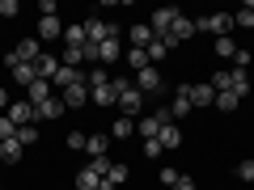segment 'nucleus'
<instances>
[{
	"label": "nucleus",
	"mask_w": 254,
	"mask_h": 190,
	"mask_svg": "<svg viewBox=\"0 0 254 190\" xmlns=\"http://www.w3.org/2000/svg\"><path fill=\"white\" fill-rule=\"evenodd\" d=\"M110 85H115V93H119V110H123V114H140V110H144V93L127 81V76H110Z\"/></svg>",
	"instance_id": "f257e3e1"
},
{
	"label": "nucleus",
	"mask_w": 254,
	"mask_h": 190,
	"mask_svg": "<svg viewBox=\"0 0 254 190\" xmlns=\"http://www.w3.org/2000/svg\"><path fill=\"white\" fill-rule=\"evenodd\" d=\"M216 34V38H225L229 30H233V13H208V17H195V34Z\"/></svg>",
	"instance_id": "f03ea898"
},
{
	"label": "nucleus",
	"mask_w": 254,
	"mask_h": 190,
	"mask_svg": "<svg viewBox=\"0 0 254 190\" xmlns=\"http://www.w3.org/2000/svg\"><path fill=\"white\" fill-rule=\"evenodd\" d=\"M85 26V43H106V38H119V26L115 21H102V17H89V21H81Z\"/></svg>",
	"instance_id": "7ed1b4c3"
},
{
	"label": "nucleus",
	"mask_w": 254,
	"mask_h": 190,
	"mask_svg": "<svg viewBox=\"0 0 254 190\" xmlns=\"http://www.w3.org/2000/svg\"><path fill=\"white\" fill-rule=\"evenodd\" d=\"M178 17H182V9H174V4H165V9H157L153 17H148V30H153V34L161 38V34H170V30H174V21H178Z\"/></svg>",
	"instance_id": "20e7f679"
},
{
	"label": "nucleus",
	"mask_w": 254,
	"mask_h": 190,
	"mask_svg": "<svg viewBox=\"0 0 254 190\" xmlns=\"http://www.w3.org/2000/svg\"><path fill=\"white\" fill-rule=\"evenodd\" d=\"M4 118H9L13 127H30V123H38V110L30 106L26 97H21V101H9V110H4Z\"/></svg>",
	"instance_id": "39448f33"
},
{
	"label": "nucleus",
	"mask_w": 254,
	"mask_h": 190,
	"mask_svg": "<svg viewBox=\"0 0 254 190\" xmlns=\"http://www.w3.org/2000/svg\"><path fill=\"white\" fill-rule=\"evenodd\" d=\"M131 85H136L144 97H148V93H161V85H165V81H161V68H153V63H148L144 72H136V81H131Z\"/></svg>",
	"instance_id": "423d86ee"
},
{
	"label": "nucleus",
	"mask_w": 254,
	"mask_h": 190,
	"mask_svg": "<svg viewBox=\"0 0 254 190\" xmlns=\"http://www.w3.org/2000/svg\"><path fill=\"white\" fill-rule=\"evenodd\" d=\"M190 34H195V21H190L187 13H182V17L174 21V30H170V34H161V43H165V47H178V43H187Z\"/></svg>",
	"instance_id": "0eeeda50"
},
{
	"label": "nucleus",
	"mask_w": 254,
	"mask_h": 190,
	"mask_svg": "<svg viewBox=\"0 0 254 190\" xmlns=\"http://www.w3.org/2000/svg\"><path fill=\"white\" fill-rule=\"evenodd\" d=\"M170 114H174V123H178V118H190V114H195V106H190V93H187V85H178V89H174Z\"/></svg>",
	"instance_id": "6e6552de"
},
{
	"label": "nucleus",
	"mask_w": 254,
	"mask_h": 190,
	"mask_svg": "<svg viewBox=\"0 0 254 190\" xmlns=\"http://www.w3.org/2000/svg\"><path fill=\"white\" fill-rule=\"evenodd\" d=\"M34 72H38V81H55V72H60V55L43 51V55L34 59Z\"/></svg>",
	"instance_id": "1a4fd4ad"
},
{
	"label": "nucleus",
	"mask_w": 254,
	"mask_h": 190,
	"mask_svg": "<svg viewBox=\"0 0 254 190\" xmlns=\"http://www.w3.org/2000/svg\"><path fill=\"white\" fill-rule=\"evenodd\" d=\"M187 93H190V106H216V89H212L208 81H199V85H187Z\"/></svg>",
	"instance_id": "9d476101"
},
{
	"label": "nucleus",
	"mask_w": 254,
	"mask_h": 190,
	"mask_svg": "<svg viewBox=\"0 0 254 190\" xmlns=\"http://www.w3.org/2000/svg\"><path fill=\"white\" fill-rule=\"evenodd\" d=\"M64 38V21L60 17H38V43H55Z\"/></svg>",
	"instance_id": "9b49d317"
},
{
	"label": "nucleus",
	"mask_w": 254,
	"mask_h": 190,
	"mask_svg": "<svg viewBox=\"0 0 254 190\" xmlns=\"http://www.w3.org/2000/svg\"><path fill=\"white\" fill-rule=\"evenodd\" d=\"M123 59V43L119 38H106V43H98V68H106V63Z\"/></svg>",
	"instance_id": "f8f14e48"
},
{
	"label": "nucleus",
	"mask_w": 254,
	"mask_h": 190,
	"mask_svg": "<svg viewBox=\"0 0 254 190\" xmlns=\"http://www.w3.org/2000/svg\"><path fill=\"white\" fill-rule=\"evenodd\" d=\"M51 97H55V85H51V81H34V85L26 89V101H30V106H43V101H51Z\"/></svg>",
	"instance_id": "ddd939ff"
},
{
	"label": "nucleus",
	"mask_w": 254,
	"mask_h": 190,
	"mask_svg": "<svg viewBox=\"0 0 254 190\" xmlns=\"http://www.w3.org/2000/svg\"><path fill=\"white\" fill-rule=\"evenodd\" d=\"M13 55H17L21 63H34L38 55H43V43H38V38H21V43L13 47Z\"/></svg>",
	"instance_id": "4468645a"
},
{
	"label": "nucleus",
	"mask_w": 254,
	"mask_h": 190,
	"mask_svg": "<svg viewBox=\"0 0 254 190\" xmlns=\"http://www.w3.org/2000/svg\"><path fill=\"white\" fill-rule=\"evenodd\" d=\"M60 97H64V106H68V110H81L85 101H89V85H72V89H64Z\"/></svg>",
	"instance_id": "2eb2a0df"
},
{
	"label": "nucleus",
	"mask_w": 254,
	"mask_h": 190,
	"mask_svg": "<svg viewBox=\"0 0 254 190\" xmlns=\"http://www.w3.org/2000/svg\"><path fill=\"white\" fill-rule=\"evenodd\" d=\"M85 152L89 156H110V136L106 131H93V136L85 140Z\"/></svg>",
	"instance_id": "dca6fc26"
},
{
	"label": "nucleus",
	"mask_w": 254,
	"mask_h": 190,
	"mask_svg": "<svg viewBox=\"0 0 254 190\" xmlns=\"http://www.w3.org/2000/svg\"><path fill=\"white\" fill-rule=\"evenodd\" d=\"M89 93H93V106H102V110L119 106V93H115V85H98V89H89Z\"/></svg>",
	"instance_id": "f3484780"
},
{
	"label": "nucleus",
	"mask_w": 254,
	"mask_h": 190,
	"mask_svg": "<svg viewBox=\"0 0 254 190\" xmlns=\"http://www.w3.org/2000/svg\"><path fill=\"white\" fill-rule=\"evenodd\" d=\"M76 190H102V173L93 169V165H85V169L76 173Z\"/></svg>",
	"instance_id": "a211bd4d"
},
{
	"label": "nucleus",
	"mask_w": 254,
	"mask_h": 190,
	"mask_svg": "<svg viewBox=\"0 0 254 190\" xmlns=\"http://www.w3.org/2000/svg\"><path fill=\"white\" fill-rule=\"evenodd\" d=\"M123 63L131 68V72H144V68H148V55H144V47H127V51H123Z\"/></svg>",
	"instance_id": "6ab92c4d"
},
{
	"label": "nucleus",
	"mask_w": 254,
	"mask_h": 190,
	"mask_svg": "<svg viewBox=\"0 0 254 190\" xmlns=\"http://www.w3.org/2000/svg\"><path fill=\"white\" fill-rule=\"evenodd\" d=\"M9 76L21 85V89H30V85L38 81V72H34V63H17V68H9Z\"/></svg>",
	"instance_id": "aec40b11"
},
{
	"label": "nucleus",
	"mask_w": 254,
	"mask_h": 190,
	"mask_svg": "<svg viewBox=\"0 0 254 190\" xmlns=\"http://www.w3.org/2000/svg\"><path fill=\"white\" fill-rule=\"evenodd\" d=\"M229 89H233L237 97H250V72H237V68H229Z\"/></svg>",
	"instance_id": "412c9836"
},
{
	"label": "nucleus",
	"mask_w": 254,
	"mask_h": 190,
	"mask_svg": "<svg viewBox=\"0 0 254 190\" xmlns=\"http://www.w3.org/2000/svg\"><path fill=\"white\" fill-rule=\"evenodd\" d=\"M157 144H161L165 152H170V148H178V144H182V131H178V123H165V127H161V136H157Z\"/></svg>",
	"instance_id": "4be33fe9"
},
{
	"label": "nucleus",
	"mask_w": 254,
	"mask_h": 190,
	"mask_svg": "<svg viewBox=\"0 0 254 190\" xmlns=\"http://www.w3.org/2000/svg\"><path fill=\"white\" fill-rule=\"evenodd\" d=\"M21 152H26V148H21L17 140H0V161H4V165H17Z\"/></svg>",
	"instance_id": "5701e85b"
},
{
	"label": "nucleus",
	"mask_w": 254,
	"mask_h": 190,
	"mask_svg": "<svg viewBox=\"0 0 254 190\" xmlns=\"http://www.w3.org/2000/svg\"><path fill=\"white\" fill-rule=\"evenodd\" d=\"M60 63H64V68H76V72H81V63H85V47H64V51H60Z\"/></svg>",
	"instance_id": "b1692460"
},
{
	"label": "nucleus",
	"mask_w": 254,
	"mask_h": 190,
	"mask_svg": "<svg viewBox=\"0 0 254 190\" xmlns=\"http://www.w3.org/2000/svg\"><path fill=\"white\" fill-rule=\"evenodd\" d=\"M123 182H127V165H110V173H106V178H102V190H115V186H123Z\"/></svg>",
	"instance_id": "393cba45"
},
{
	"label": "nucleus",
	"mask_w": 254,
	"mask_h": 190,
	"mask_svg": "<svg viewBox=\"0 0 254 190\" xmlns=\"http://www.w3.org/2000/svg\"><path fill=\"white\" fill-rule=\"evenodd\" d=\"M34 110H38V118H60L68 106H64V97H51V101H43V106H34Z\"/></svg>",
	"instance_id": "a878e982"
},
{
	"label": "nucleus",
	"mask_w": 254,
	"mask_h": 190,
	"mask_svg": "<svg viewBox=\"0 0 254 190\" xmlns=\"http://www.w3.org/2000/svg\"><path fill=\"white\" fill-rule=\"evenodd\" d=\"M127 38H131V47H148L157 34H153L148 26H131V30H127Z\"/></svg>",
	"instance_id": "bb28decb"
},
{
	"label": "nucleus",
	"mask_w": 254,
	"mask_h": 190,
	"mask_svg": "<svg viewBox=\"0 0 254 190\" xmlns=\"http://www.w3.org/2000/svg\"><path fill=\"white\" fill-rule=\"evenodd\" d=\"M144 55H148V63H153V68H157V63H161V59H165V55H170V47H165V43H161V38H153V43H148V47H144Z\"/></svg>",
	"instance_id": "cd10ccee"
},
{
	"label": "nucleus",
	"mask_w": 254,
	"mask_h": 190,
	"mask_svg": "<svg viewBox=\"0 0 254 190\" xmlns=\"http://www.w3.org/2000/svg\"><path fill=\"white\" fill-rule=\"evenodd\" d=\"M110 136H115V140H127V136H136V123H131V118H115V127H110Z\"/></svg>",
	"instance_id": "c85d7f7f"
},
{
	"label": "nucleus",
	"mask_w": 254,
	"mask_h": 190,
	"mask_svg": "<svg viewBox=\"0 0 254 190\" xmlns=\"http://www.w3.org/2000/svg\"><path fill=\"white\" fill-rule=\"evenodd\" d=\"M13 140H17L21 148H34V144H38V127H34V123H30V127H17V136H13Z\"/></svg>",
	"instance_id": "c756f323"
},
{
	"label": "nucleus",
	"mask_w": 254,
	"mask_h": 190,
	"mask_svg": "<svg viewBox=\"0 0 254 190\" xmlns=\"http://www.w3.org/2000/svg\"><path fill=\"white\" fill-rule=\"evenodd\" d=\"M212 51H216L220 59H233V55H237V43H233V38L225 34V38H216V43H212Z\"/></svg>",
	"instance_id": "7c9ffc66"
},
{
	"label": "nucleus",
	"mask_w": 254,
	"mask_h": 190,
	"mask_svg": "<svg viewBox=\"0 0 254 190\" xmlns=\"http://www.w3.org/2000/svg\"><path fill=\"white\" fill-rule=\"evenodd\" d=\"M64 47H85V26H64Z\"/></svg>",
	"instance_id": "2f4dec72"
},
{
	"label": "nucleus",
	"mask_w": 254,
	"mask_h": 190,
	"mask_svg": "<svg viewBox=\"0 0 254 190\" xmlns=\"http://www.w3.org/2000/svg\"><path fill=\"white\" fill-rule=\"evenodd\" d=\"M237 106H242V97H237L233 89H229V93H216V110H225V114H233Z\"/></svg>",
	"instance_id": "473e14b6"
},
{
	"label": "nucleus",
	"mask_w": 254,
	"mask_h": 190,
	"mask_svg": "<svg viewBox=\"0 0 254 190\" xmlns=\"http://www.w3.org/2000/svg\"><path fill=\"white\" fill-rule=\"evenodd\" d=\"M233 26H242V30H254V4H242V9L233 13Z\"/></svg>",
	"instance_id": "72a5a7b5"
},
{
	"label": "nucleus",
	"mask_w": 254,
	"mask_h": 190,
	"mask_svg": "<svg viewBox=\"0 0 254 190\" xmlns=\"http://www.w3.org/2000/svg\"><path fill=\"white\" fill-rule=\"evenodd\" d=\"M85 85H89V89H98V85H110V72H106V68H89V72H85Z\"/></svg>",
	"instance_id": "f704fd0d"
},
{
	"label": "nucleus",
	"mask_w": 254,
	"mask_h": 190,
	"mask_svg": "<svg viewBox=\"0 0 254 190\" xmlns=\"http://www.w3.org/2000/svg\"><path fill=\"white\" fill-rule=\"evenodd\" d=\"M85 140H89L85 131H68V140H64V144L72 148V152H85Z\"/></svg>",
	"instance_id": "c9c22d12"
},
{
	"label": "nucleus",
	"mask_w": 254,
	"mask_h": 190,
	"mask_svg": "<svg viewBox=\"0 0 254 190\" xmlns=\"http://www.w3.org/2000/svg\"><path fill=\"white\" fill-rule=\"evenodd\" d=\"M233 68H237V72H250V51H246V47H237V55H233Z\"/></svg>",
	"instance_id": "e433bc0d"
},
{
	"label": "nucleus",
	"mask_w": 254,
	"mask_h": 190,
	"mask_svg": "<svg viewBox=\"0 0 254 190\" xmlns=\"http://www.w3.org/2000/svg\"><path fill=\"white\" fill-rule=\"evenodd\" d=\"M178 178H182V173H178V169H170V165L161 169V186H178Z\"/></svg>",
	"instance_id": "4c0bfd02"
},
{
	"label": "nucleus",
	"mask_w": 254,
	"mask_h": 190,
	"mask_svg": "<svg viewBox=\"0 0 254 190\" xmlns=\"http://www.w3.org/2000/svg\"><path fill=\"white\" fill-rule=\"evenodd\" d=\"M161 152H165V148L157 144V140H144V156H148V161H157V156H161Z\"/></svg>",
	"instance_id": "58836bf2"
},
{
	"label": "nucleus",
	"mask_w": 254,
	"mask_h": 190,
	"mask_svg": "<svg viewBox=\"0 0 254 190\" xmlns=\"http://www.w3.org/2000/svg\"><path fill=\"white\" fill-rule=\"evenodd\" d=\"M237 178H242V182H254V161H242V165H237Z\"/></svg>",
	"instance_id": "ea45409f"
},
{
	"label": "nucleus",
	"mask_w": 254,
	"mask_h": 190,
	"mask_svg": "<svg viewBox=\"0 0 254 190\" xmlns=\"http://www.w3.org/2000/svg\"><path fill=\"white\" fill-rule=\"evenodd\" d=\"M13 136H17V127H13L4 114H0V140H13Z\"/></svg>",
	"instance_id": "a19ab883"
},
{
	"label": "nucleus",
	"mask_w": 254,
	"mask_h": 190,
	"mask_svg": "<svg viewBox=\"0 0 254 190\" xmlns=\"http://www.w3.org/2000/svg\"><path fill=\"white\" fill-rule=\"evenodd\" d=\"M0 17H17V0H0Z\"/></svg>",
	"instance_id": "79ce46f5"
},
{
	"label": "nucleus",
	"mask_w": 254,
	"mask_h": 190,
	"mask_svg": "<svg viewBox=\"0 0 254 190\" xmlns=\"http://www.w3.org/2000/svg\"><path fill=\"white\" fill-rule=\"evenodd\" d=\"M38 17H55V0H38Z\"/></svg>",
	"instance_id": "37998d69"
},
{
	"label": "nucleus",
	"mask_w": 254,
	"mask_h": 190,
	"mask_svg": "<svg viewBox=\"0 0 254 190\" xmlns=\"http://www.w3.org/2000/svg\"><path fill=\"white\" fill-rule=\"evenodd\" d=\"M174 190H199V186H195V178H187V173H182V178H178V186H174Z\"/></svg>",
	"instance_id": "c03bdc74"
},
{
	"label": "nucleus",
	"mask_w": 254,
	"mask_h": 190,
	"mask_svg": "<svg viewBox=\"0 0 254 190\" xmlns=\"http://www.w3.org/2000/svg\"><path fill=\"white\" fill-rule=\"evenodd\" d=\"M0 110H9V93L4 89H0Z\"/></svg>",
	"instance_id": "a18cd8bd"
},
{
	"label": "nucleus",
	"mask_w": 254,
	"mask_h": 190,
	"mask_svg": "<svg viewBox=\"0 0 254 190\" xmlns=\"http://www.w3.org/2000/svg\"><path fill=\"white\" fill-rule=\"evenodd\" d=\"M0 190H4V186H0Z\"/></svg>",
	"instance_id": "49530a36"
}]
</instances>
